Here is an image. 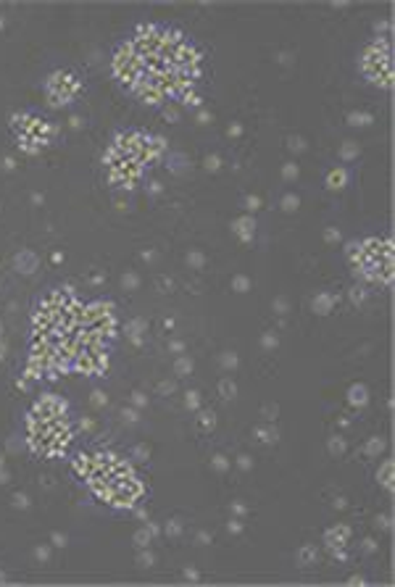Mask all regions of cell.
I'll return each mask as SVG.
<instances>
[{"label":"cell","mask_w":395,"mask_h":587,"mask_svg":"<svg viewBox=\"0 0 395 587\" xmlns=\"http://www.w3.org/2000/svg\"><path fill=\"white\" fill-rule=\"evenodd\" d=\"M361 71L369 77L371 85L390 87L392 82V66H390V43L387 40H374L361 56Z\"/></svg>","instance_id":"1"},{"label":"cell","mask_w":395,"mask_h":587,"mask_svg":"<svg viewBox=\"0 0 395 587\" xmlns=\"http://www.w3.org/2000/svg\"><path fill=\"white\" fill-rule=\"evenodd\" d=\"M79 90H82V82H79V77L69 74V71H53V74L48 77V85H45L48 100L53 103L56 108L72 103Z\"/></svg>","instance_id":"2"},{"label":"cell","mask_w":395,"mask_h":587,"mask_svg":"<svg viewBox=\"0 0 395 587\" xmlns=\"http://www.w3.org/2000/svg\"><path fill=\"white\" fill-rule=\"evenodd\" d=\"M348 540H350V529L348 527H332L324 532V542L332 548L335 558L345 561V548H348Z\"/></svg>","instance_id":"3"},{"label":"cell","mask_w":395,"mask_h":587,"mask_svg":"<svg viewBox=\"0 0 395 587\" xmlns=\"http://www.w3.org/2000/svg\"><path fill=\"white\" fill-rule=\"evenodd\" d=\"M95 461H98V453H79V456L74 458V463H72L74 477L87 482V477L93 474V469H95Z\"/></svg>","instance_id":"4"},{"label":"cell","mask_w":395,"mask_h":587,"mask_svg":"<svg viewBox=\"0 0 395 587\" xmlns=\"http://www.w3.org/2000/svg\"><path fill=\"white\" fill-rule=\"evenodd\" d=\"M345 182H348V171L345 169H332L329 177H327L329 190H342V187H345Z\"/></svg>","instance_id":"5"},{"label":"cell","mask_w":395,"mask_h":587,"mask_svg":"<svg viewBox=\"0 0 395 587\" xmlns=\"http://www.w3.org/2000/svg\"><path fill=\"white\" fill-rule=\"evenodd\" d=\"M235 226L240 229V237H242V240H250V237H253V229H256V221H253L250 216H242V219H240Z\"/></svg>","instance_id":"6"},{"label":"cell","mask_w":395,"mask_h":587,"mask_svg":"<svg viewBox=\"0 0 395 587\" xmlns=\"http://www.w3.org/2000/svg\"><path fill=\"white\" fill-rule=\"evenodd\" d=\"M377 479H382V485L387 490L392 487V466H390V461L382 463V471H377Z\"/></svg>","instance_id":"7"},{"label":"cell","mask_w":395,"mask_h":587,"mask_svg":"<svg viewBox=\"0 0 395 587\" xmlns=\"http://www.w3.org/2000/svg\"><path fill=\"white\" fill-rule=\"evenodd\" d=\"M298 558H300V563H303V566H311L313 561H316V548H311V545H306V548L300 550V555H298Z\"/></svg>","instance_id":"8"},{"label":"cell","mask_w":395,"mask_h":587,"mask_svg":"<svg viewBox=\"0 0 395 587\" xmlns=\"http://www.w3.org/2000/svg\"><path fill=\"white\" fill-rule=\"evenodd\" d=\"M350 403L353 406H363V403H366V390H363V387H353L350 390Z\"/></svg>","instance_id":"9"},{"label":"cell","mask_w":395,"mask_h":587,"mask_svg":"<svg viewBox=\"0 0 395 587\" xmlns=\"http://www.w3.org/2000/svg\"><path fill=\"white\" fill-rule=\"evenodd\" d=\"M256 435H258L263 442H274V440H277V429H274V427H263V429L256 432Z\"/></svg>","instance_id":"10"},{"label":"cell","mask_w":395,"mask_h":587,"mask_svg":"<svg viewBox=\"0 0 395 587\" xmlns=\"http://www.w3.org/2000/svg\"><path fill=\"white\" fill-rule=\"evenodd\" d=\"M350 121H356V124H371V116L369 113H353Z\"/></svg>","instance_id":"11"},{"label":"cell","mask_w":395,"mask_h":587,"mask_svg":"<svg viewBox=\"0 0 395 587\" xmlns=\"http://www.w3.org/2000/svg\"><path fill=\"white\" fill-rule=\"evenodd\" d=\"M377 450H382V440H369V448H366V453H377Z\"/></svg>","instance_id":"12"},{"label":"cell","mask_w":395,"mask_h":587,"mask_svg":"<svg viewBox=\"0 0 395 587\" xmlns=\"http://www.w3.org/2000/svg\"><path fill=\"white\" fill-rule=\"evenodd\" d=\"M221 393H224V395H235V385H229L224 379V382H221Z\"/></svg>","instance_id":"13"},{"label":"cell","mask_w":395,"mask_h":587,"mask_svg":"<svg viewBox=\"0 0 395 587\" xmlns=\"http://www.w3.org/2000/svg\"><path fill=\"white\" fill-rule=\"evenodd\" d=\"M200 424H203V427H214V414H203V416H200Z\"/></svg>","instance_id":"14"},{"label":"cell","mask_w":395,"mask_h":587,"mask_svg":"<svg viewBox=\"0 0 395 587\" xmlns=\"http://www.w3.org/2000/svg\"><path fill=\"white\" fill-rule=\"evenodd\" d=\"M298 205V198H292V195H287L285 198V208H295Z\"/></svg>","instance_id":"15"},{"label":"cell","mask_w":395,"mask_h":587,"mask_svg":"<svg viewBox=\"0 0 395 587\" xmlns=\"http://www.w3.org/2000/svg\"><path fill=\"white\" fill-rule=\"evenodd\" d=\"M353 153H356V150H353V145H350V142H348V145H345V150H342V156H345V158H350V156H353Z\"/></svg>","instance_id":"16"}]
</instances>
